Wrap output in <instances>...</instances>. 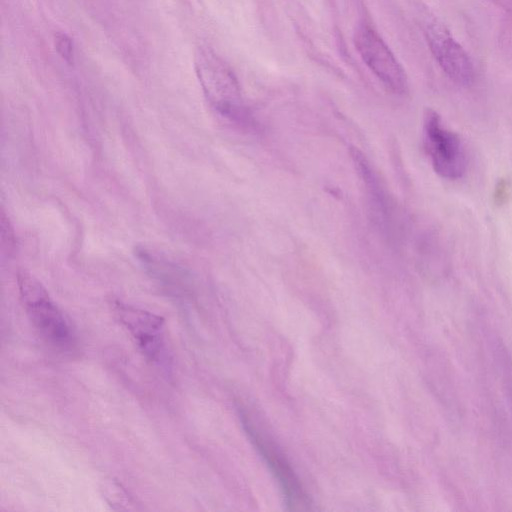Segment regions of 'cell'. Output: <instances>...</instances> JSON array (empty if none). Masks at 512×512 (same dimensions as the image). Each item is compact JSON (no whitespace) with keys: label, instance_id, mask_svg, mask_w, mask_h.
<instances>
[{"label":"cell","instance_id":"obj_7","mask_svg":"<svg viewBox=\"0 0 512 512\" xmlns=\"http://www.w3.org/2000/svg\"><path fill=\"white\" fill-rule=\"evenodd\" d=\"M113 310L145 356L158 360L164 349V318L121 301L113 303Z\"/></svg>","mask_w":512,"mask_h":512},{"label":"cell","instance_id":"obj_2","mask_svg":"<svg viewBox=\"0 0 512 512\" xmlns=\"http://www.w3.org/2000/svg\"><path fill=\"white\" fill-rule=\"evenodd\" d=\"M195 68L211 107L225 118L243 119L245 109L240 87L229 66L213 50L204 47L195 55Z\"/></svg>","mask_w":512,"mask_h":512},{"label":"cell","instance_id":"obj_8","mask_svg":"<svg viewBox=\"0 0 512 512\" xmlns=\"http://www.w3.org/2000/svg\"><path fill=\"white\" fill-rule=\"evenodd\" d=\"M135 256L147 274L168 293L175 297L188 295L191 278L186 269L145 246H137Z\"/></svg>","mask_w":512,"mask_h":512},{"label":"cell","instance_id":"obj_1","mask_svg":"<svg viewBox=\"0 0 512 512\" xmlns=\"http://www.w3.org/2000/svg\"><path fill=\"white\" fill-rule=\"evenodd\" d=\"M18 287L27 316L45 344L61 354L75 353L78 349L75 331L42 284L22 271L18 275Z\"/></svg>","mask_w":512,"mask_h":512},{"label":"cell","instance_id":"obj_10","mask_svg":"<svg viewBox=\"0 0 512 512\" xmlns=\"http://www.w3.org/2000/svg\"><path fill=\"white\" fill-rule=\"evenodd\" d=\"M1 235L3 245H6L8 250L14 248V233L4 212L1 214Z\"/></svg>","mask_w":512,"mask_h":512},{"label":"cell","instance_id":"obj_11","mask_svg":"<svg viewBox=\"0 0 512 512\" xmlns=\"http://www.w3.org/2000/svg\"><path fill=\"white\" fill-rule=\"evenodd\" d=\"M510 190L509 184L505 180H501L497 183L494 190V201L495 203L502 205L507 202L509 198Z\"/></svg>","mask_w":512,"mask_h":512},{"label":"cell","instance_id":"obj_3","mask_svg":"<svg viewBox=\"0 0 512 512\" xmlns=\"http://www.w3.org/2000/svg\"><path fill=\"white\" fill-rule=\"evenodd\" d=\"M423 133L425 149L434 171L444 179L461 178L468 167V156L461 138L448 129L432 109L425 112Z\"/></svg>","mask_w":512,"mask_h":512},{"label":"cell","instance_id":"obj_6","mask_svg":"<svg viewBox=\"0 0 512 512\" xmlns=\"http://www.w3.org/2000/svg\"><path fill=\"white\" fill-rule=\"evenodd\" d=\"M424 34L431 53L443 72L456 84L469 86L475 80L473 63L464 48L437 20L424 24Z\"/></svg>","mask_w":512,"mask_h":512},{"label":"cell","instance_id":"obj_4","mask_svg":"<svg viewBox=\"0 0 512 512\" xmlns=\"http://www.w3.org/2000/svg\"><path fill=\"white\" fill-rule=\"evenodd\" d=\"M354 44L366 66L388 90L395 94L407 91L405 70L374 29L366 24L359 25Z\"/></svg>","mask_w":512,"mask_h":512},{"label":"cell","instance_id":"obj_9","mask_svg":"<svg viewBox=\"0 0 512 512\" xmlns=\"http://www.w3.org/2000/svg\"><path fill=\"white\" fill-rule=\"evenodd\" d=\"M55 47L63 59L70 62L73 58V44L71 39L63 33L55 37Z\"/></svg>","mask_w":512,"mask_h":512},{"label":"cell","instance_id":"obj_5","mask_svg":"<svg viewBox=\"0 0 512 512\" xmlns=\"http://www.w3.org/2000/svg\"><path fill=\"white\" fill-rule=\"evenodd\" d=\"M240 417L251 442L269 467L274 478L278 481L287 509L293 511L310 510L311 500L289 463L257 430L245 412H241Z\"/></svg>","mask_w":512,"mask_h":512}]
</instances>
